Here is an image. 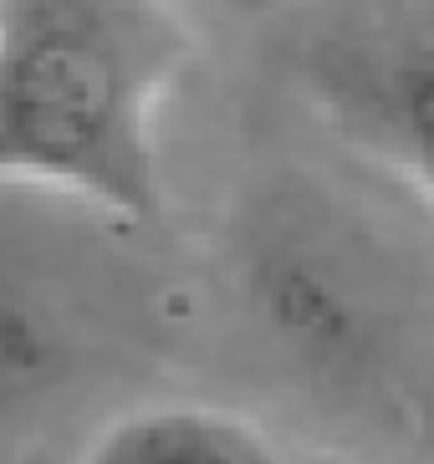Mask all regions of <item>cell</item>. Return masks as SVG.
Returning a JSON list of instances; mask_svg holds the SVG:
<instances>
[{"instance_id": "5b68a950", "label": "cell", "mask_w": 434, "mask_h": 464, "mask_svg": "<svg viewBox=\"0 0 434 464\" xmlns=\"http://www.w3.org/2000/svg\"><path fill=\"white\" fill-rule=\"evenodd\" d=\"M379 118L409 179L434 209V26L394 46L379 82Z\"/></svg>"}, {"instance_id": "3957f363", "label": "cell", "mask_w": 434, "mask_h": 464, "mask_svg": "<svg viewBox=\"0 0 434 464\" xmlns=\"http://www.w3.org/2000/svg\"><path fill=\"white\" fill-rule=\"evenodd\" d=\"M77 464H286V454L231 409L143 403L103 423Z\"/></svg>"}, {"instance_id": "277c9868", "label": "cell", "mask_w": 434, "mask_h": 464, "mask_svg": "<svg viewBox=\"0 0 434 464\" xmlns=\"http://www.w3.org/2000/svg\"><path fill=\"white\" fill-rule=\"evenodd\" d=\"M67 316L31 266L0 256V403L31 398L67 372Z\"/></svg>"}, {"instance_id": "7a4b0ae2", "label": "cell", "mask_w": 434, "mask_h": 464, "mask_svg": "<svg viewBox=\"0 0 434 464\" xmlns=\"http://www.w3.org/2000/svg\"><path fill=\"white\" fill-rule=\"evenodd\" d=\"M245 301L266 337L312 372L358 368L379 342L373 296L358 286L348 260L317 240L271 235L245 266Z\"/></svg>"}, {"instance_id": "6da1fadb", "label": "cell", "mask_w": 434, "mask_h": 464, "mask_svg": "<svg viewBox=\"0 0 434 464\" xmlns=\"http://www.w3.org/2000/svg\"><path fill=\"white\" fill-rule=\"evenodd\" d=\"M190 52L169 0H0V194L159 219V108Z\"/></svg>"}]
</instances>
